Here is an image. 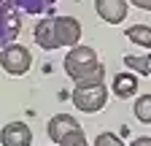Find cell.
<instances>
[{
	"label": "cell",
	"instance_id": "cell-1",
	"mask_svg": "<svg viewBox=\"0 0 151 146\" xmlns=\"http://www.w3.org/2000/svg\"><path fill=\"white\" fill-rule=\"evenodd\" d=\"M78 38H81V22L76 16H43L35 25V43L46 51L76 46Z\"/></svg>",
	"mask_w": 151,
	"mask_h": 146
},
{
	"label": "cell",
	"instance_id": "cell-2",
	"mask_svg": "<svg viewBox=\"0 0 151 146\" xmlns=\"http://www.w3.org/2000/svg\"><path fill=\"white\" fill-rule=\"evenodd\" d=\"M65 73L78 84V81H103L105 68L97 60V51L92 46H70V51L65 54Z\"/></svg>",
	"mask_w": 151,
	"mask_h": 146
},
{
	"label": "cell",
	"instance_id": "cell-3",
	"mask_svg": "<svg viewBox=\"0 0 151 146\" xmlns=\"http://www.w3.org/2000/svg\"><path fill=\"white\" fill-rule=\"evenodd\" d=\"M108 100V89L105 81H78L73 89V106L84 114L103 111V106Z\"/></svg>",
	"mask_w": 151,
	"mask_h": 146
},
{
	"label": "cell",
	"instance_id": "cell-4",
	"mask_svg": "<svg viewBox=\"0 0 151 146\" xmlns=\"http://www.w3.org/2000/svg\"><path fill=\"white\" fill-rule=\"evenodd\" d=\"M0 65H3L6 73L11 76H24V73L32 68V54L27 46H19V43H8L0 51Z\"/></svg>",
	"mask_w": 151,
	"mask_h": 146
},
{
	"label": "cell",
	"instance_id": "cell-5",
	"mask_svg": "<svg viewBox=\"0 0 151 146\" xmlns=\"http://www.w3.org/2000/svg\"><path fill=\"white\" fill-rule=\"evenodd\" d=\"M22 30V16L16 14L11 0H0V49L14 43V38Z\"/></svg>",
	"mask_w": 151,
	"mask_h": 146
},
{
	"label": "cell",
	"instance_id": "cell-6",
	"mask_svg": "<svg viewBox=\"0 0 151 146\" xmlns=\"http://www.w3.org/2000/svg\"><path fill=\"white\" fill-rule=\"evenodd\" d=\"M94 11L108 25H122L127 19V0H94Z\"/></svg>",
	"mask_w": 151,
	"mask_h": 146
},
{
	"label": "cell",
	"instance_id": "cell-7",
	"mask_svg": "<svg viewBox=\"0 0 151 146\" xmlns=\"http://www.w3.org/2000/svg\"><path fill=\"white\" fill-rule=\"evenodd\" d=\"M0 143L3 146H30L32 143V130L24 122H11L0 130Z\"/></svg>",
	"mask_w": 151,
	"mask_h": 146
},
{
	"label": "cell",
	"instance_id": "cell-8",
	"mask_svg": "<svg viewBox=\"0 0 151 146\" xmlns=\"http://www.w3.org/2000/svg\"><path fill=\"white\" fill-rule=\"evenodd\" d=\"M78 119L76 116H70V114H57V116H51L49 119V124H46V133H49V138L54 141V143H60L68 133H73V130H78Z\"/></svg>",
	"mask_w": 151,
	"mask_h": 146
},
{
	"label": "cell",
	"instance_id": "cell-9",
	"mask_svg": "<svg viewBox=\"0 0 151 146\" xmlns=\"http://www.w3.org/2000/svg\"><path fill=\"white\" fill-rule=\"evenodd\" d=\"M11 3H14V8H19L22 14H30V16H49L60 0H11Z\"/></svg>",
	"mask_w": 151,
	"mask_h": 146
},
{
	"label": "cell",
	"instance_id": "cell-10",
	"mask_svg": "<svg viewBox=\"0 0 151 146\" xmlns=\"http://www.w3.org/2000/svg\"><path fill=\"white\" fill-rule=\"evenodd\" d=\"M138 92V76L132 73H116L113 79V95L116 98H132Z\"/></svg>",
	"mask_w": 151,
	"mask_h": 146
},
{
	"label": "cell",
	"instance_id": "cell-11",
	"mask_svg": "<svg viewBox=\"0 0 151 146\" xmlns=\"http://www.w3.org/2000/svg\"><path fill=\"white\" fill-rule=\"evenodd\" d=\"M124 35H127L132 43H138L143 49H151V27H146V25H132V27H127Z\"/></svg>",
	"mask_w": 151,
	"mask_h": 146
},
{
	"label": "cell",
	"instance_id": "cell-12",
	"mask_svg": "<svg viewBox=\"0 0 151 146\" xmlns=\"http://www.w3.org/2000/svg\"><path fill=\"white\" fill-rule=\"evenodd\" d=\"M132 111L143 124H151V95H140L135 100V106H132Z\"/></svg>",
	"mask_w": 151,
	"mask_h": 146
},
{
	"label": "cell",
	"instance_id": "cell-13",
	"mask_svg": "<svg viewBox=\"0 0 151 146\" xmlns=\"http://www.w3.org/2000/svg\"><path fill=\"white\" fill-rule=\"evenodd\" d=\"M124 65L129 70H135V73H143V76H151V54L148 57H124Z\"/></svg>",
	"mask_w": 151,
	"mask_h": 146
},
{
	"label": "cell",
	"instance_id": "cell-14",
	"mask_svg": "<svg viewBox=\"0 0 151 146\" xmlns=\"http://www.w3.org/2000/svg\"><path fill=\"white\" fill-rule=\"evenodd\" d=\"M60 146H89V143H86V135H84V130L78 127V130L68 133V135L60 141Z\"/></svg>",
	"mask_w": 151,
	"mask_h": 146
},
{
	"label": "cell",
	"instance_id": "cell-15",
	"mask_svg": "<svg viewBox=\"0 0 151 146\" xmlns=\"http://www.w3.org/2000/svg\"><path fill=\"white\" fill-rule=\"evenodd\" d=\"M94 146H124V143H122V138L116 133H100L94 138Z\"/></svg>",
	"mask_w": 151,
	"mask_h": 146
},
{
	"label": "cell",
	"instance_id": "cell-16",
	"mask_svg": "<svg viewBox=\"0 0 151 146\" xmlns=\"http://www.w3.org/2000/svg\"><path fill=\"white\" fill-rule=\"evenodd\" d=\"M132 6H138L143 11H151V0H132Z\"/></svg>",
	"mask_w": 151,
	"mask_h": 146
},
{
	"label": "cell",
	"instance_id": "cell-17",
	"mask_svg": "<svg viewBox=\"0 0 151 146\" xmlns=\"http://www.w3.org/2000/svg\"><path fill=\"white\" fill-rule=\"evenodd\" d=\"M129 146H151V138H135Z\"/></svg>",
	"mask_w": 151,
	"mask_h": 146
}]
</instances>
